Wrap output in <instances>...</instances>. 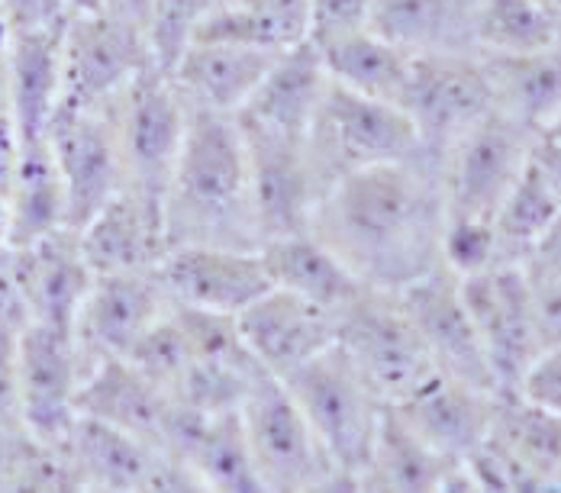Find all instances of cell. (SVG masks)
Masks as SVG:
<instances>
[{
	"mask_svg": "<svg viewBox=\"0 0 561 493\" xmlns=\"http://www.w3.org/2000/svg\"><path fill=\"white\" fill-rule=\"evenodd\" d=\"M494 94L504 110L526 129H539L561 110V43L523 55H481Z\"/></svg>",
	"mask_w": 561,
	"mask_h": 493,
	"instance_id": "1f68e13d",
	"label": "cell"
},
{
	"mask_svg": "<svg viewBox=\"0 0 561 493\" xmlns=\"http://www.w3.org/2000/svg\"><path fill=\"white\" fill-rule=\"evenodd\" d=\"M75 232L94 274L152 272L169 252L162 207H156L133 187L113 194Z\"/></svg>",
	"mask_w": 561,
	"mask_h": 493,
	"instance_id": "44dd1931",
	"label": "cell"
},
{
	"mask_svg": "<svg viewBox=\"0 0 561 493\" xmlns=\"http://www.w3.org/2000/svg\"><path fill=\"white\" fill-rule=\"evenodd\" d=\"M174 400L129 358H111L84 371L78 416L101 420L123 433L149 438L165 448Z\"/></svg>",
	"mask_w": 561,
	"mask_h": 493,
	"instance_id": "484cf974",
	"label": "cell"
},
{
	"mask_svg": "<svg viewBox=\"0 0 561 493\" xmlns=\"http://www.w3.org/2000/svg\"><path fill=\"white\" fill-rule=\"evenodd\" d=\"M284 383L320 438L327 458L333 461L339 488L358 491L388 403L358 375L339 345L310 358L304 368L287 375Z\"/></svg>",
	"mask_w": 561,
	"mask_h": 493,
	"instance_id": "3957f363",
	"label": "cell"
},
{
	"mask_svg": "<svg viewBox=\"0 0 561 493\" xmlns=\"http://www.w3.org/2000/svg\"><path fill=\"white\" fill-rule=\"evenodd\" d=\"M307 156L320 184V197L355 171L430 159L416 126L400 104L365 98L336 81L327 84L317 107L307 133Z\"/></svg>",
	"mask_w": 561,
	"mask_h": 493,
	"instance_id": "277c9868",
	"label": "cell"
},
{
	"mask_svg": "<svg viewBox=\"0 0 561 493\" xmlns=\"http://www.w3.org/2000/svg\"><path fill=\"white\" fill-rule=\"evenodd\" d=\"M23 436L26 429H0V491H16Z\"/></svg>",
	"mask_w": 561,
	"mask_h": 493,
	"instance_id": "bcb514c9",
	"label": "cell"
},
{
	"mask_svg": "<svg viewBox=\"0 0 561 493\" xmlns=\"http://www.w3.org/2000/svg\"><path fill=\"white\" fill-rule=\"evenodd\" d=\"M46 142L65 184L68 222L71 229H78L113 194L126 187V164L119 149L113 101L98 107L58 110L46 133Z\"/></svg>",
	"mask_w": 561,
	"mask_h": 493,
	"instance_id": "4fadbf2b",
	"label": "cell"
},
{
	"mask_svg": "<svg viewBox=\"0 0 561 493\" xmlns=\"http://www.w3.org/2000/svg\"><path fill=\"white\" fill-rule=\"evenodd\" d=\"M474 39L481 55L539 53L561 43V23L542 0H478Z\"/></svg>",
	"mask_w": 561,
	"mask_h": 493,
	"instance_id": "d590c367",
	"label": "cell"
},
{
	"mask_svg": "<svg viewBox=\"0 0 561 493\" xmlns=\"http://www.w3.org/2000/svg\"><path fill=\"white\" fill-rule=\"evenodd\" d=\"M94 10H104V13H111L116 20H123V23L146 33L149 20H152V10H156V0H94Z\"/></svg>",
	"mask_w": 561,
	"mask_h": 493,
	"instance_id": "7dc6e473",
	"label": "cell"
},
{
	"mask_svg": "<svg viewBox=\"0 0 561 493\" xmlns=\"http://www.w3.org/2000/svg\"><path fill=\"white\" fill-rule=\"evenodd\" d=\"M84 362L75 332L53 323L16 329L20 426L39 438H65L78 420Z\"/></svg>",
	"mask_w": 561,
	"mask_h": 493,
	"instance_id": "5bb4252c",
	"label": "cell"
},
{
	"mask_svg": "<svg viewBox=\"0 0 561 493\" xmlns=\"http://www.w3.org/2000/svg\"><path fill=\"white\" fill-rule=\"evenodd\" d=\"M542 3L549 7V13H552V16L561 23V0H542Z\"/></svg>",
	"mask_w": 561,
	"mask_h": 493,
	"instance_id": "c3c4849f",
	"label": "cell"
},
{
	"mask_svg": "<svg viewBox=\"0 0 561 493\" xmlns=\"http://www.w3.org/2000/svg\"><path fill=\"white\" fill-rule=\"evenodd\" d=\"M513 393H519L529 403L561 416V342L559 345H546L539 352V358L529 365V371L523 375V381Z\"/></svg>",
	"mask_w": 561,
	"mask_h": 493,
	"instance_id": "ab89813d",
	"label": "cell"
},
{
	"mask_svg": "<svg viewBox=\"0 0 561 493\" xmlns=\"http://www.w3.org/2000/svg\"><path fill=\"white\" fill-rule=\"evenodd\" d=\"M152 61L156 58L142 30L104 10H71L61 30L58 110L107 104Z\"/></svg>",
	"mask_w": 561,
	"mask_h": 493,
	"instance_id": "8fae6325",
	"label": "cell"
},
{
	"mask_svg": "<svg viewBox=\"0 0 561 493\" xmlns=\"http://www.w3.org/2000/svg\"><path fill=\"white\" fill-rule=\"evenodd\" d=\"M443 262H446V268H451L458 277L484 272V268H491V265H501V249H497L494 222H491V219L446 217Z\"/></svg>",
	"mask_w": 561,
	"mask_h": 493,
	"instance_id": "74e56055",
	"label": "cell"
},
{
	"mask_svg": "<svg viewBox=\"0 0 561 493\" xmlns=\"http://www.w3.org/2000/svg\"><path fill=\"white\" fill-rule=\"evenodd\" d=\"M523 265L533 268V272L546 274V277L561 280V214L556 217V222L546 229V236L536 242V249L529 252V259H526Z\"/></svg>",
	"mask_w": 561,
	"mask_h": 493,
	"instance_id": "f6af8a7d",
	"label": "cell"
},
{
	"mask_svg": "<svg viewBox=\"0 0 561 493\" xmlns=\"http://www.w3.org/2000/svg\"><path fill=\"white\" fill-rule=\"evenodd\" d=\"M336 345L388 406L403 403L439 375L423 335L391 290L365 287L339 313Z\"/></svg>",
	"mask_w": 561,
	"mask_h": 493,
	"instance_id": "8992f818",
	"label": "cell"
},
{
	"mask_svg": "<svg viewBox=\"0 0 561 493\" xmlns=\"http://www.w3.org/2000/svg\"><path fill=\"white\" fill-rule=\"evenodd\" d=\"M375 0H310V43H330L368 26Z\"/></svg>",
	"mask_w": 561,
	"mask_h": 493,
	"instance_id": "f35d334b",
	"label": "cell"
},
{
	"mask_svg": "<svg viewBox=\"0 0 561 493\" xmlns=\"http://www.w3.org/2000/svg\"><path fill=\"white\" fill-rule=\"evenodd\" d=\"M113 116L126 164V187L165 214V194L191 123L187 98L174 84L169 68L152 61L113 98Z\"/></svg>",
	"mask_w": 561,
	"mask_h": 493,
	"instance_id": "5b68a950",
	"label": "cell"
},
{
	"mask_svg": "<svg viewBox=\"0 0 561 493\" xmlns=\"http://www.w3.org/2000/svg\"><path fill=\"white\" fill-rule=\"evenodd\" d=\"M336 313L280 287L265 290L236 317L252 358L280 381L336 345Z\"/></svg>",
	"mask_w": 561,
	"mask_h": 493,
	"instance_id": "d6986e66",
	"label": "cell"
},
{
	"mask_svg": "<svg viewBox=\"0 0 561 493\" xmlns=\"http://www.w3.org/2000/svg\"><path fill=\"white\" fill-rule=\"evenodd\" d=\"M400 107L436 162L468 126L494 110L481 53L413 55Z\"/></svg>",
	"mask_w": 561,
	"mask_h": 493,
	"instance_id": "7c38bea8",
	"label": "cell"
},
{
	"mask_svg": "<svg viewBox=\"0 0 561 493\" xmlns=\"http://www.w3.org/2000/svg\"><path fill=\"white\" fill-rule=\"evenodd\" d=\"M0 429L20 426V387H16V329L0 326Z\"/></svg>",
	"mask_w": 561,
	"mask_h": 493,
	"instance_id": "60d3db41",
	"label": "cell"
},
{
	"mask_svg": "<svg viewBox=\"0 0 561 493\" xmlns=\"http://www.w3.org/2000/svg\"><path fill=\"white\" fill-rule=\"evenodd\" d=\"M81 491H201L194 474L169 448L78 416L65 436Z\"/></svg>",
	"mask_w": 561,
	"mask_h": 493,
	"instance_id": "9a60e30c",
	"label": "cell"
},
{
	"mask_svg": "<svg viewBox=\"0 0 561 493\" xmlns=\"http://www.w3.org/2000/svg\"><path fill=\"white\" fill-rule=\"evenodd\" d=\"M526 274H529V284H533V303H536V320H539V332H542V348H546V345H559L561 280L533 272V268H526Z\"/></svg>",
	"mask_w": 561,
	"mask_h": 493,
	"instance_id": "b9f144b4",
	"label": "cell"
},
{
	"mask_svg": "<svg viewBox=\"0 0 561 493\" xmlns=\"http://www.w3.org/2000/svg\"><path fill=\"white\" fill-rule=\"evenodd\" d=\"M397 297H400L403 310L410 313L416 332L423 335V342L443 375L501 393V387L491 375L481 335L468 313L458 274L443 265L426 277L413 280L410 287L397 290Z\"/></svg>",
	"mask_w": 561,
	"mask_h": 493,
	"instance_id": "ac0fdd59",
	"label": "cell"
},
{
	"mask_svg": "<svg viewBox=\"0 0 561 493\" xmlns=\"http://www.w3.org/2000/svg\"><path fill=\"white\" fill-rule=\"evenodd\" d=\"M220 0H156L152 20H149V49L152 58L171 68L174 58L184 53L201 26V20L217 7Z\"/></svg>",
	"mask_w": 561,
	"mask_h": 493,
	"instance_id": "8d00e7d4",
	"label": "cell"
},
{
	"mask_svg": "<svg viewBox=\"0 0 561 493\" xmlns=\"http://www.w3.org/2000/svg\"><path fill=\"white\" fill-rule=\"evenodd\" d=\"M533 164L546 174V181L561 194V110L549 116L539 129H533Z\"/></svg>",
	"mask_w": 561,
	"mask_h": 493,
	"instance_id": "7bdbcfd3",
	"label": "cell"
},
{
	"mask_svg": "<svg viewBox=\"0 0 561 493\" xmlns=\"http://www.w3.org/2000/svg\"><path fill=\"white\" fill-rule=\"evenodd\" d=\"M561 214V194L546 181V174L533 164L519 174L513 191L506 194L501 210L494 214V236L501 249V262H526L536 242Z\"/></svg>",
	"mask_w": 561,
	"mask_h": 493,
	"instance_id": "e575fe53",
	"label": "cell"
},
{
	"mask_svg": "<svg viewBox=\"0 0 561 493\" xmlns=\"http://www.w3.org/2000/svg\"><path fill=\"white\" fill-rule=\"evenodd\" d=\"M278 55L280 53L255 49V46H239V43L194 39L174 58L169 74L191 107L236 116Z\"/></svg>",
	"mask_w": 561,
	"mask_h": 493,
	"instance_id": "4316f807",
	"label": "cell"
},
{
	"mask_svg": "<svg viewBox=\"0 0 561 493\" xmlns=\"http://www.w3.org/2000/svg\"><path fill=\"white\" fill-rule=\"evenodd\" d=\"M330 84L320 49L307 39L272 61L252 98L236 113V123L249 136H268L284 142H307L317 107Z\"/></svg>",
	"mask_w": 561,
	"mask_h": 493,
	"instance_id": "ffe728a7",
	"label": "cell"
},
{
	"mask_svg": "<svg viewBox=\"0 0 561 493\" xmlns=\"http://www.w3.org/2000/svg\"><path fill=\"white\" fill-rule=\"evenodd\" d=\"M7 200H10V245H23L71 226L65 184L46 139L23 142L13 181L7 187Z\"/></svg>",
	"mask_w": 561,
	"mask_h": 493,
	"instance_id": "836d02e7",
	"label": "cell"
},
{
	"mask_svg": "<svg viewBox=\"0 0 561 493\" xmlns=\"http://www.w3.org/2000/svg\"><path fill=\"white\" fill-rule=\"evenodd\" d=\"M358 491H474L465 461L439 455L388 406Z\"/></svg>",
	"mask_w": 561,
	"mask_h": 493,
	"instance_id": "f1b7e54d",
	"label": "cell"
},
{
	"mask_svg": "<svg viewBox=\"0 0 561 493\" xmlns=\"http://www.w3.org/2000/svg\"><path fill=\"white\" fill-rule=\"evenodd\" d=\"M26 323V307L16 280L13 245H0V326L20 329Z\"/></svg>",
	"mask_w": 561,
	"mask_h": 493,
	"instance_id": "ee69618b",
	"label": "cell"
},
{
	"mask_svg": "<svg viewBox=\"0 0 561 493\" xmlns=\"http://www.w3.org/2000/svg\"><path fill=\"white\" fill-rule=\"evenodd\" d=\"M194 39L239 43L268 53L294 49L310 39V0H220L201 20Z\"/></svg>",
	"mask_w": 561,
	"mask_h": 493,
	"instance_id": "4dcf8cb0",
	"label": "cell"
},
{
	"mask_svg": "<svg viewBox=\"0 0 561 493\" xmlns=\"http://www.w3.org/2000/svg\"><path fill=\"white\" fill-rule=\"evenodd\" d=\"M239 416L262 491H342L333 461L280 378L262 375L242 400Z\"/></svg>",
	"mask_w": 561,
	"mask_h": 493,
	"instance_id": "52a82bcc",
	"label": "cell"
},
{
	"mask_svg": "<svg viewBox=\"0 0 561 493\" xmlns=\"http://www.w3.org/2000/svg\"><path fill=\"white\" fill-rule=\"evenodd\" d=\"M465 471L474 491H561V416L519 393H501Z\"/></svg>",
	"mask_w": 561,
	"mask_h": 493,
	"instance_id": "9c48e42d",
	"label": "cell"
},
{
	"mask_svg": "<svg viewBox=\"0 0 561 493\" xmlns=\"http://www.w3.org/2000/svg\"><path fill=\"white\" fill-rule=\"evenodd\" d=\"M13 262L26 307V323L36 320L71 329L94 280V272L78 245V232L68 226L43 239L13 245Z\"/></svg>",
	"mask_w": 561,
	"mask_h": 493,
	"instance_id": "7402d4cb",
	"label": "cell"
},
{
	"mask_svg": "<svg viewBox=\"0 0 561 493\" xmlns=\"http://www.w3.org/2000/svg\"><path fill=\"white\" fill-rule=\"evenodd\" d=\"M245 136L252 159V187H255V217L262 242L310 229L320 184L313 177L307 142H284L268 136Z\"/></svg>",
	"mask_w": 561,
	"mask_h": 493,
	"instance_id": "cb8c5ba5",
	"label": "cell"
},
{
	"mask_svg": "<svg viewBox=\"0 0 561 493\" xmlns=\"http://www.w3.org/2000/svg\"><path fill=\"white\" fill-rule=\"evenodd\" d=\"M156 277L174 307L207 310L239 317L265 290L272 277L265 272L259 249H229V245H169Z\"/></svg>",
	"mask_w": 561,
	"mask_h": 493,
	"instance_id": "2e32d148",
	"label": "cell"
},
{
	"mask_svg": "<svg viewBox=\"0 0 561 493\" xmlns=\"http://www.w3.org/2000/svg\"><path fill=\"white\" fill-rule=\"evenodd\" d=\"M165 310L169 297L156 277V268L94 274L91 290L71 323L84 371L111 358H126Z\"/></svg>",
	"mask_w": 561,
	"mask_h": 493,
	"instance_id": "e0dca14e",
	"label": "cell"
},
{
	"mask_svg": "<svg viewBox=\"0 0 561 493\" xmlns=\"http://www.w3.org/2000/svg\"><path fill=\"white\" fill-rule=\"evenodd\" d=\"M259 252L272 287L290 290L336 317L365 290V284L313 229L265 239Z\"/></svg>",
	"mask_w": 561,
	"mask_h": 493,
	"instance_id": "83f0119b",
	"label": "cell"
},
{
	"mask_svg": "<svg viewBox=\"0 0 561 493\" xmlns=\"http://www.w3.org/2000/svg\"><path fill=\"white\" fill-rule=\"evenodd\" d=\"M478 0H375L368 26L410 55L478 53Z\"/></svg>",
	"mask_w": 561,
	"mask_h": 493,
	"instance_id": "f546056e",
	"label": "cell"
},
{
	"mask_svg": "<svg viewBox=\"0 0 561 493\" xmlns=\"http://www.w3.org/2000/svg\"><path fill=\"white\" fill-rule=\"evenodd\" d=\"M61 26L10 30L3 55L7 116L20 142L46 139L61 98Z\"/></svg>",
	"mask_w": 561,
	"mask_h": 493,
	"instance_id": "d4e9b609",
	"label": "cell"
},
{
	"mask_svg": "<svg viewBox=\"0 0 561 493\" xmlns=\"http://www.w3.org/2000/svg\"><path fill=\"white\" fill-rule=\"evenodd\" d=\"M497 397H501L497 390L439 371L403 403H393V410L439 455L451 461H465L488 436L494 423Z\"/></svg>",
	"mask_w": 561,
	"mask_h": 493,
	"instance_id": "603a6c76",
	"label": "cell"
},
{
	"mask_svg": "<svg viewBox=\"0 0 561 493\" xmlns=\"http://www.w3.org/2000/svg\"><path fill=\"white\" fill-rule=\"evenodd\" d=\"M310 229L375 290H403L443 268L446 204L436 162H393L333 184Z\"/></svg>",
	"mask_w": 561,
	"mask_h": 493,
	"instance_id": "6da1fadb",
	"label": "cell"
},
{
	"mask_svg": "<svg viewBox=\"0 0 561 493\" xmlns=\"http://www.w3.org/2000/svg\"><path fill=\"white\" fill-rule=\"evenodd\" d=\"M461 294L481 335L494 381L501 393H513L542 352V332L526 265L501 262L484 272L465 274Z\"/></svg>",
	"mask_w": 561,
	"mask_h": 493,
	"instance_id": "30bf717a",
	"label": "cell"
},
{
	"mask_svg": "<svg viewBox=\"0 0 561 493\" xmlns=\"http://www.w3.org/2000/svg\"><path fill=\"white\" fill-rule=\"evenodd\" d=\"M317 49L327 65L330 81H336L348 91H358L365 98L400 104L407 71L413 61V55L407 49L393 46L391 39H385L371 26H362V30H352L330 43H320Z\"/></svg>",
	"mask_w": 561,
	"mask_h": 493,
	"instance_id": "d6a6232c",
	"label": "cell"
},
{
	"mask_svg": "<svg viewBox=\"0 0 561 493\" xmlns=\"http://www.w3.org/2000/svg\"><path fill=\"white\" fill-rule=\"evenodd\" d=\"M533 152V129L506 116L484 113L436 159L446 217L491 219L519 181Z\"/></svg>",
	"mask_w": 561,
	"mask_h": 493,
	"instance_id": "ba28073f",
	"label": "cell"
},
{
	"mask_svg": "<svg viewBox=\"0 0 561 493\" xmlns=\"http://www.w3.org/2000/svg\"><path fill=\"white\" fill-rule=\"evenodd\" d=\"M165 236L169 245H262L252 159L232 113L191 107L165 194Z\"/></svg>",
	"mask_w": 561,
	"mask_h": 493,
	"instance_id": "7a4b0ae2",
	"label": "cell"
}]
</instances>
